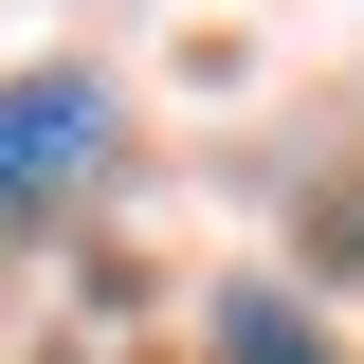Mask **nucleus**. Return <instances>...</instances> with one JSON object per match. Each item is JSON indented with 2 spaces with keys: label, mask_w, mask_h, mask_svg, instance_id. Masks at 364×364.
<instances>
[{
  "label": "nucleus",
  "mask_w": 364,
  "mask_h": 364,
  "mask_svg": "<svg viewBox=\"0 0 364 364\" xmlns=\"http://www.w3.org/2000/svg\"><path fill=\"white\" fill-rule=\"evenodd\" d=\"M91 128H109V109H91V73H37V91H0V182H37V164H73Z\"/></svg>",
  "instance_id": "obj_1"
},
{
  "label": "nucleus",
  "mask_w": 364,
  "mask_h": 364,
  "mask_svg": "<svg viewBox=\"0 0 364 364\" xmlns=\"http://www.w3.org/2000/svg\"><path fill=\"white\" fill-rule=\"evenodd\" d=\"M219 364H310V328H291V310H237V328H219Z\"/></svg>",
  "instance_id": "obj_2"
}]
</instances>
